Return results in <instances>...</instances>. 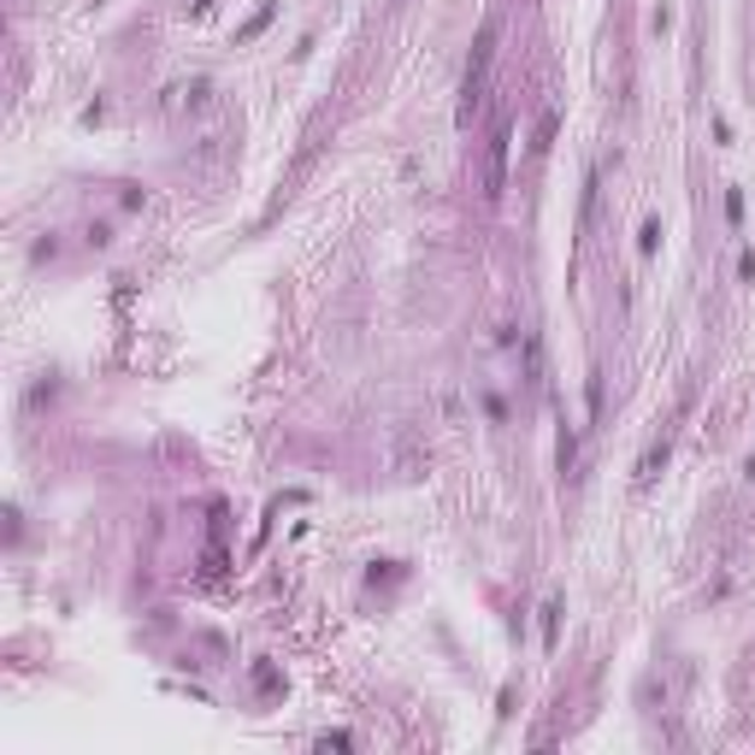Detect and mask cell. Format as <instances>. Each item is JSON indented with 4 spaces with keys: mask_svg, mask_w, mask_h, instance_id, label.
Returning a JSON list of instances; mask_svg holds the SVG:
<instances>
[{
    "mask_svg": "<svg viewBox=\"0 0 755 755\" xmlns=\"http://www.w3.org/2000/svg\"><path fill=\"white\" fill-rule=\"evenodd\" d=\"M490 60H496V24H484L472 41V65H467V89H460V124H472V107L484 95V77H490Z\"/></svg>",
    "mask_w": 755,
    "mask_h": 755,
    "instance_id": "obj_1",
    "label": "cell"
}]
</instances>
